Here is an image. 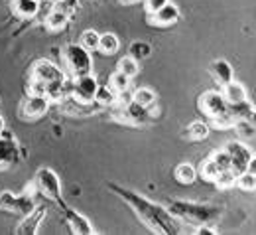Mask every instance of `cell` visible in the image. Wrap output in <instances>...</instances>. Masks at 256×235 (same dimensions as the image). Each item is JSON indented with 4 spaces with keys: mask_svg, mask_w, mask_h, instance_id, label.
<instances>
[{
    "mask_svg": "<svg viewBox=\"0 0 256 235\" xmlns=\"http://www.w3.org/2000/svg\"><path fill=\"white\" fill-rule=\"evenodd\" d=\"M108 190L126 201L128 205L134 209V213L142 219V223L146 227H150L154 233L176 235L182 231V223L164 205H158V203L150 201L148 198H144L142 194L126 190V188H120L118 184H112V182L108 184Z\"/></svg>",
    "mask_w": 256,
    "mask_h": 235,
    "instance_id": "1",
    "label": "cell"
},
{
    "mask_svg": "<svg viewBox=\"0 0 256 235\" xmlns=\"http://www.w3.org/2000/svg\"><path fill=\"white\" fill-rule=\"evenodd\" d=\"M166 209L180 221V223H190V225H211L215 223L223 209L217 205H209V203H195V201L186 200H172Z\"/></svg>",
    "mask_w": 256,
    "mask_h": 235,
    "instance_id": "2",
    "label": "cell"
},
{
    "mask_svg": "<svg viewBox=\"0 0 256 235\" xmlns=\"http://www.w3.org/2000/svg\"><path fill=\"white\" fill-rule=\"evenodd\" d=\"M34 184L36 188L40 190L42 196H46L48 200L60 203L62 207L65 205L64 196H62V180L60 176L48 166H42L38 172H36V178H34Z\"/></svg>",
    "mask_w": 256,
    "mask_h": 235,
    "instance_id": "3",
    "label": "cell"
},
{
    "mask_svg": "<svg viewBox=\"0 0 256 235\" xmlns=\"http://www.w3.org/2000/svg\"><path fill=\"white\" fill-rule=\"evenodd\" d=\"M112 117L124 125H132V127H144L152 123V115L150 109L138 105L136 101H130L128 105H112Z\"/></svg>",
    "mask_w": 256,
    "mask_h": 235,
    "instance_id": "4",
    "label": "cell"
},
{
    "mask_svg": "<svg viewBox=\"0 0 256 235\" xmlns=\"http://www.w3.org/2000/svg\"><path fill=\"white\" fill-rule=\"evenodd\" d=\"M64 58L67 67H69V71L73 73V77L91 73V69H93L91 52L85 50L81 44H67L64 50Z\"/></svg>",
    "mask_w": 256,
    "mask_h": 235,
    "instance_id": "5",
    "label": "cell"
},
{
    "mask_svg": "<svg viewBox=\"0 0 256 235\" xmlns=\"http://www.w3.org/2000/svg\"><path fill=\"white\" fill-rule=\"evenodd\" d=\"M24 156H26V152L20 148L14 134L4 129L0 133V172L16 166Z\"/></svg>",
    "mask_w": 256,
    "mask_h": 235,
    "instance_id": "6",
    "label": "cell"
},
{
    "mask_svg": "<svg viewBox=\"0 0 256 235\" xmlns=\"http://www.w3.org/2000/svg\"><path fill=\"white\" fill-rule=\"evenodd\" d=\"M224 150H226L228 156H230V166H228V170H230L234 176H238L240 172L248 170L250 162L254 160L252 150H250L244 142H240V140H230V142H226V144H224Z\"/></svg>",
    "mask_w": 256,
    "mask_h": 235,
    "instance_id": "7",
    "label": "cell"
},
{
    "mask_svg": "<svg viewBox=\"0 0 256 235\" xmlns=\"http://www.w3.org/2000/svg\"><path fill=\"white\" fill-rule=\"evenodd\" d=\"M98 87L95 75L85 73L79 77H73V85H71V97L81 103H95V93Z\"/></svg>",
    "mask_w": 256,
    "mask_h": 235,
    "instance_id": "8",
    "label": "cell"
},
{
    "mask_svg": "<svg viewBox=\"0 0 256 235\" xmlns=\"http://www.w3.org/2000/svg\"><path fill=\"white\" fill-rule=\"evenodd\" d=\"M180 18H182V12H180V8L174 2L164 4L160 10H156V12L150 14V22L154 26H158V28H170V26L178 24Z\"/></svg>",
    "mask_w": 256,
    "mask_h": 235,
    "instance_id": "9",
    "label": "cell"
},
{
    "mask_svg": "<svg viewBox=\"0 0 256 235\" xmlns=\"http://www.w3.org/2000/svg\"><path fill=\"white\" fill-rule=\"evenodd\" d=\"M226 105H228V103L224 101L221 91H205V93L199 97V109H201L207 117H215V115L226 111Z\"/></svg>",
    "mask_w": 256,
    "mask_h": 235,
    "instance_id": "10",
    "label": "cell"
},
{
    "mask_svg": "<svg viewBox=\"0 0 256 235\" xmlns=\"http://www.w3.org/2000/svg\"><path fill=\"white\" fill-rule=\"evenodd\" d=\"M64 213H65V221H67L71 233H75V235H93L95 233L91 221H89L85 215H81L77 209L64 205Z\"/></svg>",
    "mask_w": 256,
    "mask_h": 235,
    "instance_id": "11",
    "label": "cell"
},
{
    "mask_svg": "<svg viewBox=\"0 0 256 235\" xmlns=\"http://www.w3.org/2000/svg\"><path fill=\"white\" fill-rule=\"evenodd\" d=\"M48 215V209L44 205H36L28 215H24L22 223L16 227V235H36L40 231V223L44 221V217Z\"/></svg>",
    "mask_w": 256,
    "mask_h": 235,
    "instance_id": "12",
    "label": "cell"
},
{
    "mask_svg": "<svg viewBox=\"0 0 256 235\" xmlns=\"http://www.w3.org/2000/svg\"><path fill=\"white\" fill-rule=\"evenodd\" d=\"M50 109V101L46 97H36V95H30L28 99L22 103L20 107V115L22 119H30V121H36L40 117H44Z\"/></svg>",
    "mask_w": 256,
    "mask_h": 235,
    "instance_id": "13",
    "label": "cell"
},
{
    "mask_svg": "<svg viewBox=\"0 0 256 235\" xmlns=\"http://www.w3.org/2000/svg\"><path fill=\"white\" fill-rule=\"evenodd\" d=\"M30 73H32V77L42 79V81H46V83L56 81V79H65L64 71L56 66L54 62H50V60H38L32 66V71H30Z\"/></svg>",
    "mask_w": 256,
    "mask_h": 235,
    "instance_id": "14",
    "label": "cell"
},
{
    "mask_svg": "<svg viewBox=\"0 0 256 235\" xmlns=\"http://www.w3.org/2000/svg\"><path fill=\"white\" fill-rule=\"evenodd\" d=\"M209 71H211V77L219 83V85H226V83H230L232 81V77H234V71H232V66L226 62V60H215L211 67H209Z\"/></svg>",
    "mask_w": 256,
    "mask_h": 235,
    "instance_id": "15",
    "label": "cell"
},
{
    "mask_svg": "<svg viewBox=\"0 0 256 235\" xmlns=\"http://www.w3.org/2000/svg\"><path fill=\"white\" fill-rule=\"evenodd\" d=\"M226 111L230 113V117L234 121H254V105L248 99L226 105Z\"/></svg>",
    "mask_w": 256,
    "mask_h": 235,
    "instance_id": "16",
    "label": "cell"
},
{
    "mask_svg": "<svg viewBox=\"0 0 256 235\" xmlns=\"http://www.w3.org/2000/svg\"><path fill=\"white\" fill-rule=\"evenodd\" d=\"M40 0H12V12L20 18H34L38 16Z\"/></svg>",
    "mask_w": 256,
    "mask_h": 235,
    "instance_id": "17",
    "label": "cell"
},
{
    "mask_svg": "<svg viewBox=\"0 0 256 235\" xmlns=\"http://www.w3.org/2000/svg\"><path fill=\"white\" fill-rule=\"evenodd\" d=\"M118 48H120V42H118V36L112 32H104L98 36V52L102 54V56H112V54H116L118 52Z\"/></svg>",
    "mask_w": 256,
    "mask_h": 235,
    "instance_id": "18",
    "label": "cell"
},
{
    "mask_svg": "<svg viewBox=\"0 0 256 235\" xmlns=\"http://www.w3.org/2000/svg\"><path fill=\"white\" fill-rule=\"evenodd\" d=\"M223 97L228 105H232V103H240V101L248 99V97H246V89H244V85L236 83L234 79H232L230 83L223 85Z\"/></svg>",
    "mask_w": 256,
    "mask_h": 235,
    "instance_id": "19",
    "label": "cell"
},
{
    "mask_svg": "<svg viewBox=\"0 0 256 235\" xmlns=\"http://www.w3.org/2000/svg\"><path fill=\"white\" fill-rule=\"evenodd\" d=\"M69 18L71 16H67L65 12H62L60 8H56V4H54V10L46 16V26L52 32H60V30H64L65 26L69 24Z\"/></svg>",
    "mask_w": 256,
    "mask_h": 235,
    "instance_id": "20",
    "label": "cell"
},
{
    "mask_svg": "<svg viewBox=\"0 0 256 235\" xmlns=\"http://www.w3.org/2000/svg\"><path fill=\"white\" fill-rule=\"evenodd\" d=\"M195 178H197V170H195V166L190 164V162H182L180 166L176 168V180H178L180 184L192 186L193 182H195Z\"/></svg>",
    "mask_w": 256,
    "mask_h": 235,
    "instance_id": "21",
    "label": "cell"
},
{
    "mask_svg": "<svg viewBox=\"0 0 256 235\" xmlns=\"http://www.w3.org/2000/svg\"><path fill=\"white\" fill-rule=\"evenodd\" d=\"M65 95V79H56L46 83V99L50 103H60Z\"/></svg>",
    "mask_w": 256,
    "mask_h": 235,
    "instance_id": "22",
    "label": "cell"
},
{
    "mask_svg": "<svg viewBox=\"0 0 256 235\" xmlns=\"http://www.w3.org/2000/svg\"><path fill=\"white\" fill-rule=\"evenodd\" d=\"M150 54H152V46L148 42H142V40H134L130 44V48H128V56L134 58L136 62L150 58Z\"/></svg>",
    "mask_w": 256,
    "mask_h": 235,
    "instance_id": "23",
    "label": "cell"
},
{
    "mask_svg": "<svg viewBox=\"0 0 256 235\" xmlns=\"http://www.w3.org/2000/svg\"><path fill=\"white\" fill-rule=\"evenodd\" d=\"M234 184H236L242 192H254V188H256L254 170H244V172H240V174L234 178Z\"/></svg>",
    "mask_w": 256,
    "mask_h": 235,
    "instance_id": "24",
    "label": "cell"
},
{
    "mask_svg": "<svg viewBox=\"0 0 256 235\" xmlns=\"http://www.w3.org/2000/svg\"><path fill=\"white\" fill-rule=\"evenodd\" d=\"M95 103L100 105V107H112V105L116 103V93H114L108 85H104V87L98 85L95 93Z\"/></svg>",
    "mask_w": 256,
    "mask_h": 235,
    "instance_id": "25",
    "label": "cell"
},
{
    "mask_svg": "<svg viewBox=\"0 0 256 235\" xmlns=\"http://www.w3.org/2000/svg\"><path fill=\"white\" fill-rule=\"evenodd\" d=\"M199 172H201V178L207 180V182H215V178L221 174V170H219V166L215 164V160H213L211 156H207V158L201 162Z\"/></svg>",
    "mask_w": 256,
    "mask_h": 235,
    "instance_id": "26",
    "label": "cell"
},
{
    "mask_svg": "<svg viewBox=\"0 0 256 235\" xmlns=\"http://www.w3.org/2000/svg\"><path fill=\"white\" fill-rule=\"evenodd\" d=\"M134 101L146 109H152L156 105V93L150 89V87H140L134 91Z\"/></svg>",
    "mask_w": 256,
    "mask_h": 235,
    "instance_id": "27",
    "label": "cell"
},
{
    "mask_svg": "<svg viewBox=\"0 0 256 235\" xmlns=\"http://www.w3.org/2000/svg\"><path fill=\"white\" fill-rule=\"evenodd\" d=\"M209 136V125L203 121H193L188 127V138L192 140H205Z\"/></svg>",
    "mask_w": 256,
    "mask_h": 235,
    "instance_id": "28",
    "label": "cell"
},
{
    "mask_svg": "<svg viewBox=\"0 0 256 235\" xmlns=\"http://www.w3.org/2000/svg\"><path fill=\"white\" fill-rule=\"evenodd\" d=\"M118 71L120 73H124L126 77H136L138 75V71H140V64L134 60V58H130V56H126V58H122L120 62H118Z\"/></svg>",
    "mask_w": 256,
    "mask_h": 235,
    "instance_id": "29",
    "label": "cell"
},
{
    "mask_svg": "<svg viewBox=\"0 0 256 235\" xmlns=\"http://www.w3.org/2000/svg\"><path fill=\"white\" fill-rule=\"evenodd\" d=\"M108 87H110L114 93H118V91L130 87V77H126V75L120 73V71H114V73L108 77Z\"/></svg>",
    "mask_w": 256,
    "mask_h": 235,
    "instance_id": "30",
    "label": "cell"
},
{
    "mask_svg": "<svg viewBox=\"0 0 256 235\" xmlns=\"http://www.w3.org/2000/svg\"><path fill=\"white\" fill-rule=\"evenodd\" d=\"M98 36H100V34L95 32V30H85V32L81 34V40H79V44H81L85 50H89V52H95L96 48H98Z\"/></svg>",
    "mask_w": 256,
    "mask_h": 235,
    "instance_id": "31",
    "label": "cell"
},
{
    "mask_svg": "<svg viewBox=\"0 0 256 235\" xmlns=\"http://www.w3.org/2000/svg\"><path fill=\"white\" fill-rule=\"evenodd\" d=\"M209 119H211L213 127H217V129H232V125H234V119L230 117L228 111H223V113H219L215 117H209Z\"/></svg>",
    "mask_w": 256,
    "mask_h": 235,
    "instance_id": "32",
    "label": "cell"
},
{
    "mask_svg": "<svg viewBox=\"0 0 256 235\" xmlns=\"http://www.w3.org/2000/svg\"><path fill=\"white\" fill-rule=\"evenodd\" d=\"M34 207H36V203H34V200L30 198V196H16V207H14L16 213H20V215H28Z\"/></svg>",
    "mask_w": 256,
    "mask_h": 235,
    "instance_id": "33",
    "label": "cell"
},
{
    "mask_svg": "<svg viewBox=\"0 0 256 235\" xmlns=\"http://www.w3.org/2000/svg\"><path fill=\"white\" fill-rule=\"evenodd\" d=\"M232 127L236 129L238 136H242V138L254 136V123H252V121H234Z\"/></svg>",
    "mask_w": 256,
    "mask_h": 235,
    "instance_id": "34",
    "label": "cell"
},
{
    "mask_svg": "<svg viewBox=\"0 0 256 235\" xmlns=\"http://www.w3.org/2000/svg\"><path fill=\"white\" fill-rule=\"evenodd\" d=\"M211 158L215 160V164L219 166L221 172H223V170H228V166H230V156H228V152H226L224 148H221V150H213Z\"/></svg>",
    "mask_w": 256,
    "mask_h": 235,
    "instance_id": "35",
    "label": "cell"
},
{
    "mask_svg": "<svg viewBox=\"0 0 256 235\" xmlns=\"http://www.w3.org/2000/svg\"><path fill=\"white\" fill-rule=\"evenodd\" d=\"M28 93L36 95V97H46V81L32 77L30 83H28Z\"/></svg>",
    "mask_w": 256,
    "mask_h": 235,
    "instance_id": "36",
    "label": "cell"
},
{
    "mask_svg": "<svg viewBox=\"0 0 256 235\" xmlns=\"http://www.w3.org/2000/svg\"><path fill=\"white\" fill-rule=\"evenodd\" d=\"M234 174L230 172V170H223L217 178H215V184L219 186V188H230V186H234Z\"/></svg>",
    "mask_w": 256,
    "mask_h": 235,
    "instance_id": "37",
    "label": "cell"
},
{
    "mask_svg": "<svg viewBox=\"0 0 256 235\" xmlns=\"http://www.w3.org/2000/svg\"><path fill=\"white\" fill-rule=\"evenodd\" d=\"M56 8H60L67 16H73L79 8V0H60V2H56Z\"/></svg>",
    "mask_w": 256,
    "mask_h": 235,
    "instance_id": "38",
    "label": "cell"
},
{
    "mask_svg": "<svg viewBox=\"0 0 256 235\" xmlns=\"http://www.w3.org/2000/svg\"><path fill=\"white\" fill-rule=\"evenodd\" d=\"M0 207L6 209V211H14V207H16V194L2 192L0 194Z\"/></svg>",
    "mask_w": 256,
    "mask_h": 235,
    "instance_id": "39",
    "label": "cell"
},
{
    "mask_svg": "<svg viewBox=\"0 0 256 235\" xmlns=\"http://www.w3.org/2000/svg\"><path fill=\"white\" fill-rule=\"evenodd\" d=\"M130 101H134V91L126 87V89H122V91H118L116 93V105H128Z\"/></svg>",
    "mask_w": 256,
    "mask_h": 235,
    "instance_id": "40",
    "label": "cell"
},
{
    "mask_svg": "<svg viewBox=\"0 0 256 235\" xmlns=\"http://www.w3.org/2000/svg\"><path fill=\"white\" fill-rule=\"evenodd\" d=\"M146 2V10L152 14V12H156V10H160L164 4H168L170 0H144Z\"/></svg>",
    "mask_w": 256,
    "mask_h": 235,
    "instance_id": "41",
    "label": "cell"
},
{
    "mask_svg": "<svg viewBox=\"0 0 256 235\" xmlns=\"http://www.w3.org/2000/svg\"><path fill=\"white\" fill-rule=\"evenodd\" d=\"M195 233H197V235H215L217 231H215L211 225H197Z\"/></svg>",
    "mask_w": 256,
    "mask_h": 235,
    "instance_id": "42",
    "label": "cell"
},
{
    "mask_svg": "<svg viewBox=\"0 0 256 235\" xmlns=\"http://www.w3.org/2000/svg\"><path fill=\"white\" fill-rule=\"evenodd\" d=\"M118 2H120V4H136V2H140V0H118Z\"/></svg>",
    "mask_w": 256,
    "mask_h": 235,
    "instance_id": "43",
    "label": "cell"
},
{
    "mask_svg": "<svg viewBox=\"0 0 256 235\" xmlns=\"http://www.w3.org/2000/svg\"><path fill=\"white\" fill-rule=\"evenodd\" d=\"M4 129H6V125H4V117H2V115H0V133H2V131H4Z\"/></svg>",
    "mask_w": 256,
    "mask_h": 235,
    "instance_id": "44",
    "label": "cell"
},
{
    "mask_svg": "<svg viewBox=\"0 0 256 235\" xmlns=\"http://www.w3.org/2000/svg\"><path fill=\"white\" fill-rule=\"evenodd\" d=\"M52 2H60V0H52Z\"/></svg>",
    "mask_w": 256,
    "mask_h": 235,
    "instance_id": "45",
    "label": "cell"
}]
</instances>
